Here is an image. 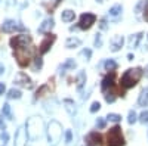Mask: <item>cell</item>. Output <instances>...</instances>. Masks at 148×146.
I'll use <instances>...</instances> for the list:
<instances>
[{
  "instance_id": "1",
  "label": "cell",
  "mask_w": 148,
  "mask_h": 146,
  "mask_svg": "<svg viewBox=\"0 0 148 146\" xmlns=\"http://www.w3.org/2000/svg\"><path fill=\"white\" fill-rule=\"evenodd\" d=\"M144 75V69L141 67H136V68H129L125 71V74L120 77V81H119V96H125L126 90L135 87L136 84L139 83V80L142 78Z\"/></svg>"
},
{
  "instance_id": "2",
  "label": "cell",
  "mask_w": 148,
  "mask_h": 146,
  "mask_svg": "<svg viewBox=\"0 0 148 146\" xmlns=\"http://www.w3.org/2000/svg\"><path fill=\"white\" fill-rule=\"evenodd\" d=\"M101 90L105 96V101L108 103H113L116 97L119 96V89L116 87V71H111L104 77L101 83Z\"/></svg>"
},
{
  "instance_id": "3",
  "label": "cell",
  "mask_w": 148,
  "mask_h": 146,
  "mask_svg": "<svg viewBox=\"0 0 148 146\" xmlns=\"http://www.w3.org/2000/svg\"><path fill=\"white\" fill-rule=\"evenodd\" d=\"M31 50H33V47H21V49H15L14 50V58L16 59V62L21 68H27L30 67L31 64Z\"/></svg>"
},
{
  "instance_id": "4",
  "label": "cell",
  "mask_w": 148,
  "mask_h": 146,
  "mask_svg": "<svg viewBox=\"0 0 148 146\" xmlns=\"http://www.w3.org/2000/svg\"><path fill=\"white\" fill-rule=\"evenodd\" d=\"M107 146H125V137L120 126H114L107 133Z\"/></svg>"
},
{
  "instance_id": "5",
  "label": "cell",
  "mask_w": 148,
  "mask_h": 146,
  "mask_svg": "<svg viewBox=\"0 0 148 146\" xmlns=\"http://www.w3.org/2000/svg\"><path fill=\"white\" fill-rule=\"evenodd\" d=\"M42 130H43V121H42L40 117H31L27 121V133H28V136H31V137L40 136Z\"/></svg>"
},
{
  "instance_id": "6",
  "label": "cell",
  "mask_w": 148,
  "mask_h": 146,
  "mask_svg": "<svg viewBox=\"0 0 148 146\" xmlns=\"http://www.w3.org/2000/svg\"><path fill=\"white\" fill-rule=\"evenodd\" d=\"M31 43H33V39L28 34H18V35H14L9 40V44L14 50L15 49H21V47H30Z\"/></svg>"
},
{
  "instance_id": "7",
  "label": "cell",
  "mask_w": 148,
  "mask_h": 146,
  "mask_svg": "<svg viewBox=\"0 0 148 146\" xmlns=\"http://www.w3.org/2000/svg\"><path fill=\"white\" fill-rule=\"evenodd\" d=\"M95 22H96V15L90 14V12H86V14H83L80 16V21L77 24V27L80 30H90Z\"/></svg>"
},
{
  "instance_id": "8",
  "label": "cell",
  "mask_w": 148,
  "mask_h": 146,
  "mask_svg": "<svg viewBox=\"0 0 148 146\" xmlns=\"http://www.w3.org/2000/svg\"><path fill=\"white\" fill-rule=\"evenodd\" d=\"M61 136H62V127L56 121H52L49 124V140L52 143H56V142H59Z\"/></svg>"
},
{
  "instance_id": "9",
  "label": "cell",
  "mask_w": 148,
  "mask_h": 146,
  "mask_svg": "<svg viewBox=\"0 0 148 146\" xmlns=\"http://www.w3.org/2000/svg\"><path fill=\"white\" fill-rule=\"evenodd\" d=\"M55 40H56V35H55V34H52V33H46L45 40L39 44V53H40V55L47 53L49 50H51L52 44L55 43Z\"/></svg>"
},
{
  "instance_id": "10",
  "label": "cell",
  "mask_w": 148,
  "mask_h": 146,
  "mask_svg": "<svg viewBox=\"0 0 148 146\" xmlns=\"http://www.w3.org/2000/svg\"><path fill=\"white\" fill-rule=\"evenodd\" d=\"M14 83L16 84V86H21V87H24V89H33V80L25 74V72H18L16 74V77H15V80H14Z\"/></svg>"
},
{
  "instance_id": "11",
  "label": "cell",
  "mask_w": 148,
  "mask_h": 146,
  "mask_svg": "<svg viewBox=\"0 0 148 146\" xmlns=\"http://www.w3.org/2000/svg\"><path fill=\"white\" fill-rule=\"evenodd\" d=\"M84 143H86V146H104V139L99 133L92 131L84 137Z\"/></svg>"
},
{
  "instance_id": "12",
  "label": "cell",
  "mask_w": 148,
  "mask_h": 146,
  "mask_svg": "<svg viewBox=\"0 0 148 146\" xmlns=\"http://www.w3.org/2000/svg\"><path fill=\"white\" fill-rule=\"evenodd\" d=\"M27 128L21 127L16 133H15V146H25L27 145Z\"/></svg>"
},
{
  "instance_id": "13",
  "label": "cell",
  "mask_w": 148,
  "mask_h": 146,
  "mask_svg": "<svg viewBox=\"0 0 148 146\" xmlns=\"http://www.w3.org/2000/svg\"><path fill=\"white\" fill-rule=\"evenodd\" d=\"M53 78H51L47 81V84H43V86H40L39 89L36 90V97L39 99V97H43V96H46L49 92H52L53 90Z\"/></svg>"
},
{
  "instance_id": "14",
  "label": "cell",
  "mask_w": 148,
  "mask_h": 146,
  "mask_svg": "<svg viewBox=\"0 0 148 146\" xmlns=\"http://www.w3.org/2000/svg\"><path fill=\"white\" fill-rule=\"evenodd\" d=\"M123 43H125V37L123 35H114L110 40V50L111 52H119L123 47Z\"/></svg>"
},
{
  "instance_id": "15",
  "label": "cell",
  "mask_w": 148,
  "mask_h": 146,
  "mask_svg": "<svg viewBox=\"0 0 148 146\" xmlns=\"http://www.w3.org/2000/svg\"><path fill=\"white\" fill-rule=\"evenodd\" d=\"M18 30H22V27H19L14 19H6L2 25V31L3 33H15Z\"/></svg>"
},
{
  "instance_id": "16",
  "label": "cell",
  "mask_w": 148,
  "mask_h": 146,
  "mask_svg": "<svg viewBox=\"0 0 148 146\" xmlns=\"http://www.w3.org/2000/svg\"><path fill=\"white\" fill-rule=\"evenodd\" d=\"M53 25H55V21H53L52 18H47V19H45V21L42 22V25L39 27V33H40V34L51 33V30L53 28Z\"/></svg>"
},
{
  "instance_id": "17",
  "label": "cell",
  "mask_w": 148,
  "mask_h": 146,
  "mask_svg": "<svg viewBox=\"0 0 148 146\" xmlns=\"http://www.w3.org/2000/svg\"><path fill=\"white\" fill-rule=\"evenodd\" d=\"M138 105L142 106V108H147L148 106V87L142 89V92L139 93V97H138Z\"/></svg>"
},
{
  "instance_id": "18",
  "label": "cell",
  "mask_w": 148,
  "mask_h": 146,
  "mask_svg": "<svg viewBox=\"0 0 148 146\" xmlns=\"http://www.w3.org/2000/svg\"><path fill=\"white\" fill-rule=\"evenodd\" d=\"M74 18H76V12L71 10V9H65V10H62V14H61V19L64 22H71V21H74Z\"/></svg>"
},
{
  "instance_id": "19",
  "label": "cell",
  "mask_w": 148,
  "mask_h": 146,
  "mask_svg": "<svg viewBox=\"0 0 148 146\" xmlns=\"http://www.w3.org/2000/svg\"><path fill=\"white\" fill-rule=\"evenodd\" d=\"M80 44H82V40H80V39H76V37H70V39H67V41H65V47H67V49L79 47Z\"/></svg>"
},
{
  "instance_id": "20",
  "label": "cell",
  "mask_w": 148,
  "mask_h": 146,
  "mask_svg": "<svg viewBox=\"0 0 148 146\" xmlns=\"http://www.w3.org/2000/svg\"><path fill=\"white\" fill-rule=\"evenodd\" d=\"M142 35H144V33L133 34L132 37L129 39V44H130V47H138V44H139V41H141V39H142Z\"/></svg>"
},
{
  "instance_id": "21",
  "label": "cell",
  "mask_w": 148,
  "mask_h": 146,
  "mask_svg": "<svg viewBox=\"0 0 148 146\" xmlns=\"http://www.w3.org/2000/svg\"><path fill=\"white\" fill-rule=\"evenodd\" d=\"M76 83H77V89H79V90H82V89H83V86H84V83H86V72H84V71H80L79 74H77Z\"/></svg>"
},
{
  "instance_id": "22",
  "label": "cell",
  "mask_w": 148,
  "mask_h": 146,
  "mask_svg": "<svg viewBox=\"0 0 148 146\" xmlns=\"http://www.w3.org/2000/svg\"><path fill=\"white\" fill-rule=\"evenodd\" d=\"M104 68L107 71H116L117 69V62H116V60H113V59H108V60H105Z\"/></svg>"
},
{
  "instance_id": "23",
  "label": "cell",
  "mask_w": 148,
  "mask_h": 146,
  "mask_svg": "<svg viewBox=\"0 0 148 146\" xmlns=\"http://www.w3.org/2000/svg\"><path fill=\"white\" fill-rule=\"evenodd\" d=\"M123 12V7L121 5H114L113 7L110 9V16H119L120 14Z\"/></svg>"
},
{
  "instance_id": "24",
  "label": "cell",
  "mask_w": 148,
  "mask_h": 146,
  "mask_svg": "<svg viewBox=\"0 0 148 146\" xmlns=\"http://www.w3.org/2000/svg\"><path fill=\"white\" fill-rule=\"evenodd\" d=\"M21 96H22V93H21V90H18V89H10V90L8 92V97H9V99H19Z\"/></svg>"
},
{
  "instance_id": "25",
  "label": "cell",
  "mask_w": 148,
  "mask_h": 146,
  "mask_svg": "<svg viewBox=\"0 0 148 146\" xmlns=\"http://www.w3.org/2000/svg\"><path fill=\"white\" fill-rule=\"evenodd\" d=\"M2 117H6V118L12 120V112H10V105L9 103L3 105V108H2Z\"/></svg>"
},
{
  "instance_id": "26",
  "label": "cell",
  "mask_w": 148,
  "mask_h": 146,
  "mask_svg": "<svg viewBox=\"0 0 148 146\" xmlns=\"http://www.w3.org/2000/svg\"><path fill=\"white\" fill-rule=\"evenodd\" d=\"M43 67V60H42V56L36 55L34 56V71H40Z\"/></svg>"
},
{
  "instance_id": "27",
  "label": "cell",
  "mask_w": 148,
  "mask_h": 146,
  "mask_svg": "<svg viewBox=\"0 0 148 146\" xmlns=\"http://www.w3.org/2000/svg\"><path fill=\"white\" fill-rule=\"evenodd\" d=\"M64 105H65L67 111H68L70 114H74V112H76V108H73V106H76V105H74V102H73V101L65 99V101H64Z\"/></svg>"
},
{
  "instance_id": "28",
  "label": "cell",
  "mask_w": 148,
  "mask_h": 146,
  "mask_svg": "<svg viewBox=\"0 0 148 146\" xmlns=\"http://www.w3.org/2000/svg\"><path fill=\"white\" fill-rule=\"evenodd\" d=\"M76 68V62H74V59H67L65 62L62 64V69H74Z\"/></svg>"
},
{
  "instance_id": "29",
  "label": "cell",
  "mask_w": 148,
  "mask_h": 146,
  "mask_svg": "<svg viewBox=\"0 0 148 146\" xmlns=\"http://www.w3.org/2000/svg\"><path fill=\"white\" fill-rule=\"evenodd\" d=\"M138 121V115L135 111H129V117H127V123L129 124H133V123H136Z\"/></svg>"
},
{
  "instance_id": "30",
  "label": "cell",
  "mask_w": 148,
  "mask_h": 146,
  "mask_svg": "<svg viewBox=\"0 0 148 146\" xmlns=\"http://www.w3.org/2000/svg\"><path fill=\"white\" fill-rule=\"evenodd\" d=\"M107 120L113 121V123H119V121L121 120V115H119V114H108L107 115Z\"/></svg>"
},
{
  "instance_id": "31",
  "label": "cell",
  "mask_w": 148,
  "mask_h": 146,
  "mask_svg": "<svg viewBox=\"0 0 148 146\" xmlns=\"http://www.w3.org/2000/svg\"><path fill=\"white\" fill-rule=\"evenodd\" d=\"M142 124H145V123H148V111H144L141 115H139V118H138Z\"/></svg>"
},
{
  "instance_id": "32",
  "label": "cell",
  "mask_w": 148,
  "mask_h": 146,
  "mask_svg": "<svg viewBox=\"0 0 148 146\" xmlns=\"http://www.w3.org/2000/svg\"><path fill=\"white\" fill-rule=\"evenodd\" d=\"M99 109H101V103L99 102H93L90 105V112H98Z\"/></svg>"
},
{
  "instance_id": "33",
  "label": "cell",
  "mask_w": 148,
  "mask_h": 146,
  "mask_svg": "<svg viewBox=\"0 0 148 146\" xmlns=\"http://www.w3.org/2000/svg\"><path fill=\"white\" fill-rule=\"evenodd\" d=\"M83 58H86V60H88L90 56H92V50L90 49H84V50H82V53H80Z\"/></svg>"
},
{
  "instance_id": "34",
  "label": "cell",
  "mask_w": 148,
  "mask_h": 146,
  "mask_svg": "<svg viewBox=\"0 0 148 146\" xmlns=\"http://www.w3.org/2000/svg\"><path fill=\"white\" fill-rule=\"evenodd\" d=\"M102 46V39H101V34H96L95 37V47H101Z\"/></svg>"
},
{
  "instance_id": "35",
  "label": "cell",
  "mask_w": 148,
  "mask_h": 146,
  "mask_svg": "<svg viewBox=\"0 0 148 146\" xmlns=\"http://www.w3.org/2000/svg\"><path fill=\"white\" fill-rule=\"evenodd\" d=\"M96 127L98 128H104L105 127V120L104 118H98L96 120Z\"/></svg>"
},
{
  "instance_id": "36",
  "label": "cell",
  "mask_w": 148,
  "mask_h": 146,
  "mask_svg": "<svg viewBox=\"0 0 148 146\" xmlns=\"http://www.w3.org/2000/svg\"><path fill=\"white\" fill-rule=\"evenodd\" d=\"M144 5H145V0H141V2L136 5V9H135V12H136V15H139V14H141V9L144 7Z\"/></svg>"
},
{
  "instance_id": "37",
  "label": "cell",
  "mask_w": 148,
  "mask_h": 146,
  "mask_svg": "<svg viewBox=\"0 0 148 146\" xmlns=\"http://www.w3.org/2000/svg\"><path fill=\"white\" fill-rule=\"evenodd\" d=\"M71 140H73V133H71V130H67L65 131V142L70 143Z\"/></svg>"
},
{
  "instance_id": "38",
  "label": "cell",
  "mask_w": 148,
  "mask_h": 146,
  "mask_svg": "<svg viewBox=\"0 0 148 146\" xmlns=\"http://www.w3.org/2000/svg\"><path fill=\"white\" fill-rule=\"evenodd\" d=\"M144 18L145 21H148V0H145V5H144Z\"/></svg>"
},
{
  "instance_id": "39",
  "label": "cell",
  "mask_w": 148,
  "mask_h": 146,
  "mask_svg": "<svg viewBox=\"0 0 148 146\" xmlns=\"http://www.w3.org/2000/svg\"><path fill=\"white\" fill-rule=\"evenodd\" d=\"M5 92H6V86H5V83H0V96L5 94Z\"/></svg>"
},
{
  "instance_id": "40",
  "label": "cell",
  "mask_w": 148,
  "mask_h": 146,
  "mask_svg": "<svg viewBox=\"0 0 148 146\" xmlns=\"http://www.w3.org/2000/svg\"><path fill=\"white\" fill-rule=\"evenodd\" d=\"M99 27H101V30H107V21H105V19H101Z\"/></svg>"
},
{
  "instance_id": "41",
  "label": "cell",
  "mask_w": 148,
  "mask_h": 146,
  "mask_svg": "<svg viewBox=\"0 0 148 146\" xmlns=\"http://www.w3.org/2000/svg\"><path fill=\"white\" fill-rule=\"evenodd\" d=\"M8 139H9L8 133H6V131H3V133H2V140H3V143H6V142H8Z\"/></svg>"
},
{
  "instance_id": "42",
  "label": "cell",
  "mask_w": 148,
  "mask_h": 146,
  "mask_svg": "<svg viewBox=\"0 0 148 146\" xmlns=\"http://www.w3.org/2000/svg\"><path fill=\"white\" fill-rule=\"evenodd\" d=\"M3 72H5V67L0 64V74H3Z\"/></svg>"
},
{
  "instance_id": "43",
  "label": "cell",
  "mask_w": 148,
  "mask_h": 146,
  "mask_svg": "<svg viewBox=\"0 0 148 146\" xmlns=\"http://www.w3.org/2000/svg\"><path fill=\"white\" fill-rule=\"evenodd\" d=\"M127 59H129V60H133V55L129 53V55H127Z\"/></svg>"
},
{
  "instance_id": "44",
  "label": "cell",
  "mask_w": 148,
  "mask_h": 146,
  "mask_svg": "<svg viewBox=\"0 0 148 146\" xmlns=\"http://www.w3.org/2000/svg\"><path fill=\"white\" fill-rule=\"evenodd\" d=\"M144 74H145V77H148V67L145 68V71H144Z\"/></svg>"
},
{
  "instance_id": "45",
  "label": "cell",
  "mask_w": 148,
  "mask_h": 146,
  "mask_svg": "<svg viewBox=\"0 0 148 146\" xmlns=\"http://www.w3.org/2000/svg\"><path fill=\"white\" fill-rule=\"evenodd\" d=\"M0 127H3V128H5V126H3V123H2V121H0Z\"/></svg>"
},
{
  "instance_id": "46",
  "label": "cell",
  "mask_w": 148,
  "mask_h": 146,
  "mask_svg": "<svg viewBox=\"0 0 148 146\" xmlns=\"http://www.w3.org/2000/svg\"><path fill=\"white\" fill-rule=\"evenodd\" d=\"M59 2H61V0H56V5H58V3H59Z\"/></svg>"
},
{
  "instance_id": "47",
  "label": "cell",
  "mask_w": 148,
  "mask_h": 146,
  "mask_svg": "<svg viewBox=\"0 0 148 146\" xmlns=\"http://www.w3.org/2000/svg\"><path fill=\"white\" fill-rule=\"evenodd\" d=\"M96 2H104V0H96Z\"/></svg>"
},
{
  "instance_id": "48",
  "label": "cell",
  "mask_w": 148,
  "mask_h": 146,
  "mask_svg": "<svg viewBox=\"0 0 148 146\" xmlns=\"http://www.w3.org/2000/svg\"><path fill=\"white\" fill-rule=\"evenodd\" d=\"M147 37H148V35H147Z\"/></svg>"
}]
</instances>
